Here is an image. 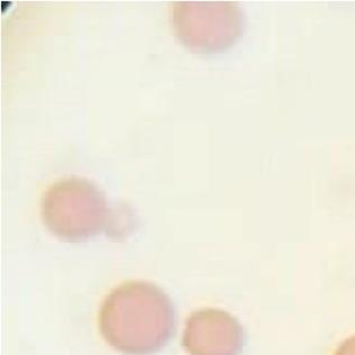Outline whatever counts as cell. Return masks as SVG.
<instances>
[{"instance_id": "cell-2", "label": "cell", "mask_w": 355, "mask_h": 355, "mask_svg": "<svg viewBox=\"0 0 355 355\" xmlns=\"http://www.w3.org/2000/svg\"><path fill=\"white\" fill-rule=\"evenodd\" d=\"M49 231L67 242H83L99 234L110 222L106 198L83 178H62L49 187L41 204Z\"/></svg>"}, {"instance_id": "cell-3", "label": "cell", "mask_w": 355, "mask_h": 355, "mask_svg": "<svg viewBox=\"0 0 355 355\" xmlns=\"http://www.w3.org/2000/svg\"><path fill=\"white\" fill-rule=\"evenodd\" d=\"M170 18L179 41L202 53L230 48L244 30L242 9L227 1H175Z\"/></svg>"}, {"instance_id": "cell-5", "label": "cell", "mask_w": 355, "mask_h": 355, "mask_svg": "<svg viewBox=\"0 0 355 355\" xmlns=\"http://www.w3.org/2000/svg\"><path fill=\"white\" fill-rule=\"evenodd\" d=\"M334 355H355V336L344 340Z\"/></svg>"}, {"instance_id": "cell-1", "label": "cell", "mask_w": 355, "mask_h": 355, "mask_svg": "<svg viewBox=\"0 0 355 355\" xmlns=\"http://www.w3.org/2000/svg\"><path fill=\"white\" fill-rule=\"evenodd\" d=\"M175 325L171 299L148 282L114 289L99 313V329L110 347L126 355H151L169 343Z\"/></svg>"}, {"instance_id": "cell-4", "label": "cell", "mask_w": 355, "mask_h": 355, "mask_svg": "<svg viewBox=\"0 0 355 355\" xmlns=\"http://www.w3.org/2000/svg\"><path fill=\"white\" fill-rule=\"evenodd\" d=\"M182 345L190 355H241L244 331L231 314L206 308L187 320Z\"/></svg>"}]
</instances>
